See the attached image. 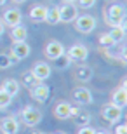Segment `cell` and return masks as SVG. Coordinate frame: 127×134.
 Wrapping results in <instances>:
<instances>
[{
  "label": "cell",
  "instance_id": "6da1fadb",
  "mask_svg": "<svg viewBox=\"0 0 127 134\" xmlns=\"http://www.w3.org/2000/svg\"><path fill=\"white\" fill-rule=\"evenodd\" d=\"M125 18V7L122 4H110L104 10V23L108 26H118V23Z\"/></svg>",
  "mask_w": 127,
  "mask_h": 134
},
{
  "label": "cell",
  "instance_id": "7a4b0ae2",
  "mask_svg": "<svg viewBox=\"0 0 127 134\" xmlns=\"http://www.w3.org/2000/svg\"><path fill=\"white\" fill-rule=\"evenodd\" d=\"M59 9V23H71L78 18V7L71 2H63Z\"/></svg>",
  "mask_w": 127,
  "mask_h": 134
},
{
  "label": "cell",
  "instance_id": "3957f363",
  "mask_svg": "<svg viewBox=\"0 0 127 134\" xmlns=\"http://www.w3.org/2000/svg\"><path fill=\"white\" fill-rule=\"evenodd\" d=\"M73 23H75V30L80 31V33H84V35H87V33H91V31H94V28H96V25H98V23H96V18H94V16H91V14L78 16Z\"/></svg>",
  "mask_w": 127,
  "mask_h": 134
},
{
  "label": "cell",
  "instance_id": "277c9868",
  "mask_svg": "<svg viewBox=\"0 0 127 134\" xmlns=\"http://www.w3.org/2000/svg\"><path fill=\"white\" fill-rule=\"evenodd\" d=\"M21 117H23V122H25L28 127H35L37 124H40L42 120V111L35 106H25L23 111H21Z\"/></svg>",
  "mask_w": 127,
  "mask_h": 134
},
{
  "label": "cell",
  "instance_id": "5b68a950",
  "mask_svg": "<svg viewBox=\"0 0 127 134\" xmlns=\"http://www.w3.org/2000/svg\"><path fill=\"white\" fill-rule=\"evenodd\" d=\"M64 54L70 58V61H77V63H82V61L87 59L89 56V49L82 44H75L71 45L68 51H64Z\"/></svg>",
  "mask_w": 127,
  "mask_h": 134
},
{
  "label": "cell",
  "instance_id": "8992f818",
  "mask_svg": "<svg viewBox=\"0 0 127 134\" xmlns=\"http://www.w3.org/2000/svg\"><path fill=\"white\" fill-rule=\"evenodd\" d=\"M71 98L77 104H91L92 103V92L87 89V87H84V85H78L71 91Z\"/></svg>",
  "mask_w": 127,
  "mask_h": 134
},
{
  "label": "cell",
  "instance_id": "52a82bcc",
  "mask_svg": "<svg viewBox=\"0 0 127 134\" xmlns=\"http://www.w3.org/2000/svg\"><path fill=\"white\" fill-rule=\"evenodd\" d=\"M101 117L106 120V122H110V124H117L118 120L122 119V110L108 103L101 108Z\"/></svg>",
  "mask_w": 127,
  "mask_h": 134
},
{
  "label": "cell",
  "instance_id": "ba28073f",
  "mask_svg": "<svg viewBox=\"0 0 127 134\" xmlns=\"http://www.w3.org/2000/svg\"><path fill=\"white\" fill-rule=\"evenodd\" d=\"M31 73H33V77L38 82H44V80H47L51 77V71H52V68H51L47 63H44V61H37L33 65V68L30 70Z\"/></svg>",
  "mask_w": 127,
  "mask_h": 134
},
{
  "label": "cell",
  "instance_id": "9c48e42d",
  "mask_svg": "<svg viewBox=\"0 0 127 134\" xmlns=\"http://www.w3.org/2000/svg\"><path fill=\"white\" fill-rule=\"evenodd\" d=\"M30 94H31V98H33L35 101L44 103V101H47V98H49V87H47V84H44V82H38V84H35L33 87H30Z\"/></svg>",
  "mask_w": 127,
  "mask_h": 134
},
{
  "label": "cell",
  "instance_id": "30bf717a",
  "mask_svg": "<svg viewBox=\"0 0 127 134\" xmlns=\"http://www.w3.org/2000/svg\"><path fill=\"white\" fill-rule=\"evenodd\" d=\"M61 54H64V47L61 42H58V40H51V42H47V45H45V58L51 61L58 59Z\"/></svg>",
  "mask_w": 127,
  "mask_h": 134
},
{
  "label": "cell",
  "instance_id": "8fae6325",
  "mask_svg": "<svg viewBox=\"0 0 127 134\" xmlns=\"http://www.w3.org/2000/svg\"><path fill=\"white\" fill-rule=\"evenodd\" d=\"M52 115L58 120H66L71 117V104L66 103V101H59V103L54 104L52 108Z\"/></svg>",
  "mask_w": 127,
  "mask_h": 134
},
{
  "label": "cell",
  "instance_id": "7c38bea8",
  "mask_svg": "<svg viewBox=\"0 0 127 134\" xmlns=\"http://www.w3.org/2000/svg\"><path fill=\"white\" fill-rule=\"evenodd\" d=\"M21 21H23V14H21V10L19 9H9V10H5V14H4V25L7 26H18L21 25Z\"/></svg>",
  "mask_w": 127,
  "mask_h": 134
},
{
  "label": "cell",
  "instance_id": "4fadbf2b",
  "mask_svg": "<svg viewBox=\"0 0 127 134\" xmlns=\"http://www.w3.org/2000/svg\"><path fill=\"white\" fill-rule=\"evenodd\" d=\"M73 77H75L77 82H89V80L92 79V68L89 65H82V63H80L78 66H75Z\"/></svg>",
  "mask_w": 127,
  "mask_h": 134
},
{
  "label": "cell",
  "instance_id": "5bb4252c",
  "mask_svg": "<svg viewBox=\"0 0 127 134\" xmlns=\"http://www.w3.org/2000/svg\"><path fill=\"white\" fill-rule=\"evenodd\" d=\"M10 52L21 61V59H26V58H28L30 52H31V49H30V45L26 44V42H12Z\"/></svg>",
  "mask_w": 127,
  "mask_h": 134
},
{
  "label": "cell",
  "instance_id": "9a60e30c",
  "mask_svg": "<svg viewBox=\"0 0 127 134\" xmlns=\"http://www.w3.org/2000/svg\"><path fill=\"white\" fill-rule=\"evenodd\" d=\"M110 104H113V106H117V108H120V110L125 108V106H127V89L118 87L117 91H113Z\"/></svg>",
  "mask_w": 127,
  "mask_h": 134
},
{
  "label": "cell",
  "instance_id": "2e32d148",
  "mask_svg": "<svg viewBox=\"0 0 127 134\" xmlns=\"http://www.w3.org/2000/svg\"><path fill=\"white\" fill-rule=\"evenodd\" d=\"M0 129H2V134H18L19 124H18V120L14 117H5V119H2Z\"/></svg>",
  "mask_w": 127,
  "mask_h": 134
},
{
  "label": "cell",
  "instance_id": "e0dca14e",
  "mask_svg": "<svg viewBox=\"0 0 127 134\" xmlns=\"http://www.w3.org/2000/svg\"><path fill=\"white\" fill-rule=\"evenodd\" d=\"M2 91H5L7 94L10 96V98H14V96H18L19 94V82L16 79H5L4 82H2V87H0Z\"/></svg>",
  "mask_w": 127,
  "mask_h": 134
},
{
  "label": "cell",
  "instance_id": "ac0fdd59",
  "mask_svg": "<svg viewBox=\"0 0 127 134\" xmlns=\"http://www.w3.org/2000/svg\"><path fill=\"white\" fill-rule=\"evenodd\" d=\"M45 14H47V7L42 4H37L30 9V19L35 21V23H40V21L45 19Z\"/></svg>",
  "mask_w": 127,
  "mask_h": 134
},
{
  "label": "cell",
  "instance_id": "d6986e66",
  "mask_svg": "<svg viewBox=\"0 0 127 134\" xmlns=\"http://www.w3.org/2000/svg\"><path fill=\"white\" fill-rule=\"evenodd\" d=\"M26 37H28L26 26L18 25V26H12L10 28V38H12V42H25Z\"/></svg>",
  "mask_w": 127,
  "mask_h": 134
},
{
  "label": "cell",
  "instance_id": "ffe728a7",
  "mask_svg": "<svg viewBox=\"0 0 127 134\" xmlns=\"http://www.w3.org/2000/svg\"><path fill=\"white\" fill-rule=\"evenodd\" d=\"M73 120L77 125H89V122H91V113L89 111H85V110H78L77 113L73 115Z\"/></svg>",
  "mask_w": 127,
  "mask_h": 134
},
{
  "label": "cell",
  "instance_id": "44dd1931",
  "mask_svg": "<svg viewBox=\"0 0 127 134\" xmlns=\"http://www.w3.org/2000/svg\"><path fill=\"white\" fill-rule=\"evenodd\" d=\"M45 23L49 25H58L59 23V9L58 5L56 7H47V14H45Z\"/></svg>",
  "mask_w": 127,
  "mask_h": 134
},
{
  "label": "cell",
  "instance_id": "7402d4cb",
  "mask_svg": "<svg viewBox=\"0 0 127 134\" xmlns=\"http://www.w3.org/2000/svg\"><path fill=\"white\" fill-rule=\"evenodd\" d=\"M108 35L112 37V40L115 42V44H120V42L125 38V31H124L122 28H118V26H113L112 30L108 31Z\"/></svg>",
  "mask_w": 127,
  "mask_h": 134
},
{
  "label": "cell",
  "instance_id": "603a6c76",
  "mask_svg": "<svg viewBox=\"0 0 127 134\" xmlns=\"http://www.w3.org/2000/svg\"><path fill=\"white\" fill-rule=\"evenodd\" d=\"M21 82H23L28 89H30V87H33L35 84H38V80L33 77V73H31V71H25V73L21 75Z\"/></svg>",
  "mask_w": 127,
  "mask_h": 134
},
{
  "label": "cell",
  "instance_id": "cb8c5ba5",
  "mask_svg": "<svg viewBox=\"0 0 127 134\" xmlns=\"http://www.w3.org/2000/svg\"><path fill=\"white\" fill-rule=\"evenodd\" d=\"M113 45H115V42L112 40V37L108 33H103L101 37H99V47H101V49H112Z\"/></svg>",
  "mask_w": 127,
  "mask_h": 134
},
{
  "label": "cell",
  "instance_id": "d4e9b609",
  "mask_svg": "<svg viewBox=\"0 0 127 134\" xmlns=\"http://www.w3.org/2000/svg\"><path fill=\"white\" fill-rule=\"evenodd\" d=\"M54 61H56V66H58L59 70H66V68H70V65H71V61H70V58L66 54H61L58 59H54Z\"/></svg>",
  "mask_w": 127,
  "mask_h": 134
},
{
  "label": "cell",
  "instance_id": "484cf974",
  "mask_svg": "<svg viewBox=\"0 0 127 134\" xmlns=\"http://www.w3.org/2000/svg\"><path fill=\"white\" fill-rule=\"evenodd\" d=\"M10 103H12V98H10V96L7 94L5 91H2V89H0V108H2V110H4V108H7V106H9Z\"/></svg>",
  "mask_w": 127,
  "mask_h": 134
},
{
  "label": "cell",
  "instance_id": "4316f807",
  "mask_svg": "<svg viewBox=\"0 0 127 134\" xmlns=\"http://www.w3.org/2000/svg\"><path fill=\"white\" fill-rule=\"evenodd\" d=\"M75 2H77V5L80 7V9H91V7L96 5L98 0H75Z\"/></svg>",
  "mask_w": 127,
  "mask_h": 134
},
{
  "label": "cell",
  "instance_id": "83f0119b",
  "mask_svg": "<svg viewBox=\"0 0 127 134\" xmlns=\"http://www.w3.org/2000/svg\"><path fill=\"white\" fill-rule=\"evenodd\" d=\"M7 68H10L9 58H7V54H0V70H7Z\"/></svg>",
  "mask_w": 127,
  "mask_h": 134
},
{
  "label": "cell",
  "instance_id": "f1b7e54d",
  "mask_svg": "<svg viewBox=\"0 0 127 134\" xmlns=\"http://www.w3.org/2000/svg\"><path fill=\"white\" fill-rule=\"evenodd\" d=\"M77 134H96V131H94L91 125H82V127L78 129Z\"/></svg>",
  "mask_w": 127,
  "mask_h": 134
},
{
  "label": "cell",
  "instance_id": "f546056e",
  "mask_svg": "<svg viewBox=\"0 0 127 134\" xmlns=\"http://www.w3.org/2000/svg\"><path fill=\"white\" fill-rule=\"evenodd\" d=\"M115 134H127V125L125 124H120L115 127Z\"/></svg>",
  "mask_w": 127,
  "mask_h": 134
},
{
  "label": "cell",
  "instance_id": "4dcf8cb0",
  "mask_svg": "<svg viewBox=\"0 0 127 134\" xmlns=\"http://www.w3.org/2000/svg\"><path fill=\"white\" fill-rule=\"evenodd\" d=\"M7 58H9L10 66H14V65H18V63H19V59H18V58H16V56L12 54V52H7Z\"/></svg>",
  "mask_w": 127,
  "mask_h": 134
},
{
  "label": "cell",
  "instance_id": "1f68e13d",
  "mask_svg": "<svg viewBox=\"0 0 127 134\" xmlns=\"http://www.w3.org/2000/svg\"><path fill=\"white\" fill-rule=\"evenodd\" d=\"M26 134H42V131L35 129V127H30V131H26Z\"/></svg>",
  "mask_w": 127,
  "mask_h": 134
},
{
  "label": "cell",
  "instance_id": "d6a6232c",
  "mask_svg": "<svg viewBox=\"0 0 127 134\" xmlns=\"http://www.w3.org/2000/svg\"><path fill=\"white\" fill-rule=\"evenodd\" d=\"M4 30H5V26H4V23L0 21V37H2V33H4Z\"/></svg>",
  "mask_w": 127,
  "mask_h": 134
},
{
  "label": "cell",
  "instance_id": "836d02e7",
  "mask_svg": "<svg viewBox=\"0 0 127 134\" xmlns=\"http://www.w3.org/2000/svg\"><path fill=\"white\" fill-rule=\"evenodd\" d=\"M12 2H14V4H25L26 0H12Z\"/></svg>",
  "mask_w": 127,
  "mask_h": 134
},
{
  "label": "cell",
  "instance_id": "e575fe53",
  "mask_svg": "<svg viewBox=\"0 0 127 134\" xmlns=\"http://www.w3.org/2000/svg\"><path fill=\"white\" fill-rule=\"evenodd\" d=\"M96 134H110V132H106V131H96Z\"/></svg>",
  "mask_w": 127,
  "mask_h": 134
},
{
  "label": "cell",
  "instance_id": "d590c367",
  "mask_svg": "<svg viewBox=\"0 0 127 134\" xmlns=\"http://www.w3.org/2000/svg\"><path fill=\"white\" fill-rule=\"evenodd\" d=\"M54 134H68V132H64V131H58V132H54Z\"/></svg>",
  "mask_w": 127,
  "mask_h": 134
},
{
  "label": "cell",
  "instance_id": "8d00e7d4",
  "mask_svg": "<svg viewBox=\"0 0 127 134\" xmlns=\"http://www.w3.org/2000/svg\"><path fill=\"white\" fill-rule=\"evenodd\" d=\"M5 2H7V0H0V7H2V5H4Z\"/></svg>",
  "mask_w": 127,
  "mask_h": 134
},
{
  "label": "cell",
  "instance_id": "74e56055",
  "mask_svg": "<svg viewBox=\"0 0 127 134\" xmlns=\"http://www.w3.org/2000/svg\"><path fill=\"white\" fill-rule=\"evenodd\" d=\"M64 2H71V4H73V2H75V0H64Z\"/></svg>",
  "mask_w": 127,
  "mask_h": 134
},
{
  "label": "cell",
  "instance_id": "f35d334b",
  "mask_svg": "<svg viewBox=\"0 0 127 134\" xmlns=\"http://www.w3.org/2000/svg\"><path fill=\"white\" fill-rule=\"evenodd\" d=\"M42 134H47V132H42Z\"/></svg>",
  "mask_w": 127,
  "mask_h": 134
}]
</instances>
